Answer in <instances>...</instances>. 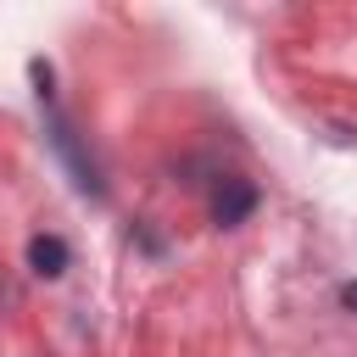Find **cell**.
I'll return each instance as SVG.
<instances>
[{
    "instance_id": "obj_2",
    "label": "cell",
    "mask_w": 357,
    "mask_h": 357,
    "mask_svg": "<svg viewBox=\"0 0 357 357\" xmlns=\"http://www.w3.org/2000/svg\"><path fill=\"white\" fill-rule=\"evenodd\" d=\"M28 268H33L39 279H61V273H67V245H61L56 234H33V240H28Z\"/></svg>"
},
{
    "instance_id": "obj_1",
    "label": "cell",
    "mask_w": 357,
    "mask_h": 357,
    "mask_svg": "<svg viewBox=\"0 0 357 357\" xmlns=\"http://www.w3.org/2000/svg\"><path fill=\"white\" fill-rule=\"evenodd\" d=\"M251 206H257V184H251V178H234V173H229V178L212 190V223H218V229L245 223Z\"/></svg>"
},
{
    "instance_id": "obj_3",
    "label": "cell",
    "mask_w": 357,
    "mask_h": 357,
    "mask_svg": "<svg viewBox=\"0 0 357 357\" xmlns=\"http://www.w3.org/2000/svg\"><path fill=\"white\" fill-rule=\"evenodd\" d=\"M340 307H346V312H357V279H351V284H340Z\"/></svg>"
}]
</instances>
